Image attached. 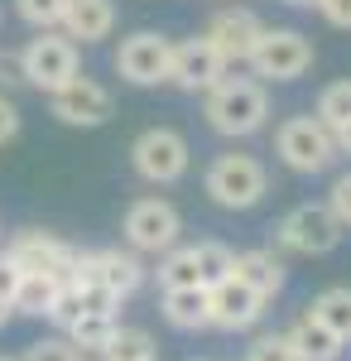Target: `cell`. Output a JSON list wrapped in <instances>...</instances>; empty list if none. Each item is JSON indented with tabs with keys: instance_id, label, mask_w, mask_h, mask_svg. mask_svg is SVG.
I'll return each instance as SVG.
<instances>
[{
	"instance_id": "1",
	"label": "cell",
	"mask_w": 351,
	"mask_h": 361,
	"mask_svg": "<svg viewBox=\"0 0 351 361\" xmlns=\"http://www.w3.org/2000/svg\"><path fill=\"white\" fill-rule=\"evenodd\" d=\"M202 97H207V102H202L207 126L226 140L255 135V130H265V121H270V97H265V87L255 82V78H221V82L207 87Z\"/></svg>"
},
{
	"instance_id": "2",
	"label": "cell",
	"mask_w": 351,
	"mask_h": 361,
	"mask_svg": "<svg viewBox=\"0 0 351 361\" xmlns=\"http://www.w3.org/2000/svg\"><path fill=\"white\" fill-rule=\"evenodd\" d=\"M202 188H207V197H212L216 207L245 212V207H255L260 197L270 193V173H265V164L255 154H216L212 164H207Z\"/></svg>"
},
{
	"instance_id": "3",
	"label": "cell",
	"mask_w": 351,
	"mask_h": 361,
	"mask_svg": "<svg viewBox=\"0 0 351 361\" xmlns=\"http://www.w3.org/2000/svg\"><path fill=\"white\" fill-rule=\"evenodd\" d=\"M78 44L58 29H39L20 49V68H25V87H39V92H58L63 82H73L82 68H78Z\"/></svg>"
},
{
	"instance_id": "4",
	"label": "cell",
	"mask_w": 351,
	"mask_h": 361,
	"mask_svg": "<svg viewBox=\"0 0 351 361\" xmlns=\"http://www.w3.org/2000/svg\"><path fill=\"white\" fill-rule=\"evenodd\" d=\"M255 68V78L265 82H298L308 68H313V39L298 34V29H265L255 39V49L245 58Z\"/></svg>"
},
{
	"instance_id": "5",
	"label": "cell",
	"mask_w": 351,
	"mask_h": 361,
	"mask_svg": "<svg viewBox=\"0 0 351 361\" xmlns=\"http://www.w3.org/2000/svg\"><path fill=\"white\" fill-rule=\"evenodd\" d=\"M274 149L279 159L294 169V173H323L337 159V145L318 116H289L279 130H274Z\"/></svg>"
},
{
	"instance_id": "6",
	"label": "cell",
	"mask_w": 351,
	"mask_h": 361,
	"mask_svg": "<svg viewBox=\"0 0 351 361\" xmlns=\"http://www.w3.org/2000/svg\"><path fill=\"white\" fill-rule=\"evenodd\" d=\"M130 164H135V173L144 178V183H178L183 173H188L192 164V149L188 140L178 135V130H168V126H149L144 135L130 145Z\"/></svg>"
},
{
	"instance_id": "7",
	"label": "cell",
	"mask_w": 351,
	"mask_h": 361,
	"mask_svg": "<svg viewBox=\"0 0 351 361\" xmlns=\"http://www.w3.org/2000/svg\"><path fill=\"white\" fill-rule=\"evenodd\" d=\"M168 63H173V39L159 34V29H135V34L121 39V49H116V73L130 87L168 82Z\"/></svg>"
},
{
	"instance_id": "8",
	"label": "cell",
	"mask_w": 351,
	"mask_h": 361,
	"mask_svg": "<svg viewBox=\"0 0 351 361\" xmlns=\"http://www.w3.org/2000/svg\"><path fill=\"white\" fill-rule=\"evenodd\" d=\"M342 231L347 226L327 212V202H303L294 212H284V222L274 226L279 246L294 250V255H327V250H337Z\"/></svg>"
},
{
	"instance_id": "9",
	"label": "cell",
	"mask_w": 351,
	"mask_h": 361,
	"mask_svg": "<svg viewBox=\"0 0 351 361\" xmlns=\"http://www.w3.org/2000/svg\"><path fill=\"white\" fill-rule=\"evenodd\" d=\"M178 236H183V217H178V207L168 197H140V202H130V212H125V241H130V250L164 255V250L178 246Z\"/></svg>"
},
{
	"instance_id": "10",
	"label": "cell",
	"mask_w": 351,
	"mask_h": 361,
	"mask_svg": "<svg viewBox=\"0 0 351 361\" xmlns=\"http://www.w3.org/2000/svg\"><path fill=\"white\" fill-rule=\"evenodd\" d=\"M49 111H54V121H63V126L97 130V126H106L111 116H116V97H111L97 78H82L78 73L73 82H63L58 92H49Z\"/></svg>"
},
{
	"instance_id": "11",
	"label": "cell",
	"mask_w": 351,
	"mask_h": 361,
	"mask_svg": "<svg viewBox=\"0 0 351 361\" xmlns=\"http://www.w3.org/2000/svg\"><path fill=\"white\" fill-rule=\"evenodd\" d=\"M68 279H92V284H106L116 299H130L144 284V260L140 250H78Z\"/></svg>"
},
{
	"instance_id": "12",
	"label": "cell",
	"mask_w": 351,
	"mask_h": 361,
	"mask_svg": "<svg viewBox=\"0 0 351 361\" xmlns=\"http://www.w3.org/2000/svg\"><path fill=\"white\" fill-rule=\"evenodd\" d=\"M260 313H265V299L241 284L236 275L216 279L212 289H207V328H221V333H245V328H255L260 323Z\"/></svg>"
},
{
	"instance_id": "13",
	"label": "cell",
	"mask_w": 351,
	"mask_h": 361,
	"mask_svg": "<svg viewBox=\"0 0 351 361\" xmlns=\"http://www.w3.org/2000/svg\"><path fill=\"white\" fill-rule=\"evenodd\" d=\"M73 255H78V250L68 246V241H58V236H49V231H20V236L5 246V260H10L20 275L68 279L73 275Z\"/></svg>"
},
{
	"instance_id": "14",
	"label": "cell",
	"mask_w": 351,
	"mask_h": 361,
	"mask_svg": "<svg viewBox=\"0 0 351 361\" xmlns=\"http://www.w3.org/2000/svg\"><path fill=\"white\" fill-rule=\"evenodd\" d=\"M226 78V58L216 54L207 39H183L173 44V63H168V82L178 92H207Z\"/></svg>"
},
{
	"instance_id": "15",
	"label": "cell",
	"mask_w": 351,
	"mask_h": 361,
	"mask_svg": "<svg viewBox=\"0 0 351 361\" xmlns=\"http://www.w3.org/2000/svg\"><path fill=\"white\" fill-rule=\"evenodd\" d=\"M260 34H265V25H260L255 10H216L202 39H207L216 54L226 58V68H231V63H245V58H250V49H255Z\"/></svg>"
},
{
	"instance_id": "16",
	"label": "cell",
	"mask_w": 351,
	"mask_h": 361,
	"mask_svg": "<svg viewBox=\"0 0 351 361\" xmlns=\"http://www.w3.org/2000/svg\"><path fill=\"white\" fill-rule=\"evenodd\" d=\"M58 29L73 44H101V39H111V29H116V0H68Z\"/></svg>"
},
{
	"instance_id": "17",
	"label": "cell",
	"mask_w": 351,
	"mask_h": 361,
	"mask_svg": "<svg viewBox=\"0 0 351 361\" xmlns=\"http://www.w3.org/2000/svg\"><path fill=\"white\" fill-rule=\"evenodd\" d=\"M284 337H289V347H294L298 361H342V352H347V342L332 333L327 323H318L313 313H303Z\"/></svg>"
},
{
	"instance_id": "18",
	"label": "cell",
	"mask_w": 351,
	"mask_h": 361,
	"mask_svg": "<svg viewBox=\"0 0 351 361\" xmlns=\"http://www.w3.org/2000/svg\"><path fill=\"white\" fill-rule=\"evenodd\" d=\"M231 275L241 279V284H250V289L270 304L274 294L284 289V260H279L274 250H241V255L231 260Z\"/></svg>"
},
{
	"instance_id": "19",
	"label": "cell",
	"mask_w": 351,
	"mask_h": 361,
	"mask_svg": "<svg viewBox=\"0 0 351 361\" xmlns=\"http://www.w3.org/2000/svg\"><path fill=\"white\" fill-rule=\"evenodd\" d=\"M63 304V279L58 275H20L10 308L25 313V318H54V308Z\"/></svg>"
},
{
	"instance_id": "20",
	"label": "cell",
	"mask_w": 351,
	"mask_h": 361,
	"mask_svg": "<svg viewBox=\"0 0 351 361\" xmlns=\"http://www.w3.org/2000/svg\"><path fill=\"white\" fill-rule=\"evenodd\" d=\"M164 323L178 328V333H197L207 328V289L192 284V289H164Z\"/></svg>"
},
{
	"instance_id": "21",
	"label": "cell",
	"mask_w": 351,
	"mask_h": 361,
	"mask_svg": "<svg viewBox=\"0 0 351 361\" xmlns=\"http://www.w3.org/2000/svg\"><path fill=\"white\" fill-rule=\"evenodd\" d=\"M116 328H121V323H116V313H78L63 333H68V342H73L78 352H97V357H101V352H106V342L116 337Z\"/></svg>"
},
{
	"instance_id": "22",
	"label": "cell",
	"mask_w": 351,
	"mask_h": 361,
	"mask_svg": "<svg viewBox=\"0 0 351 361\" xmlns=\"http://www.w3.org/2000/svg\"><path fill=\"white\" fill-rule=\"evenodd\" d=\"M308 313H313L318 323H327L342 342H351V284H332V289H323Z\"/></svg>"
},
{
	"instance_id": "23",
	"label": "cell",
	"mask_w": 351,
	"mask_h": 361,
	"mask_svg": "<svg viewBox=\"0 0 351 361\" xmlns=\"http://www.w3.org/2000/svg\"><path fill=\"white\" fill-rule=\"evenodd\" d=\"M159 289H192V284H202L197 279V260H192V246H173V250H164V260H159ZM207 289V284H202Z\"/></svg>"
},
{
	"instance_id": "24",
	"label": "cell",
	"mask_w": 351,
	"mask_h": 361,
	"mask_svg": "<svg viewBox=\"0 0 351 361\" xmlns=\"http://www.w3.org/2000/svg\"><path fill=\"white\" fill-rule=\"evenodd\" d=\"M106 361H154V337L144 328H116V337L106 342Z\"/></svg>"
},
{
	"instance_id": "25",
	"label": "cell",
	"mask_w": 351,
	"mask_h": 361,
	"mask_svg": "<svg viewBox=\"0 0 351 361\" xmlns=\"http://www.w3.org/2000/svg\"><path fill=\"white\" fill-rule=\"evenodd\" d=\"M318 121H323L327 130H337V126H347L351 121V78H342V82H327L323 97H318Z\"/></svg>"
},
{
	"instance_id": "26",
	"label": "cell",
	"mask_w": 351,
	"mask_h": 361,
	"mask_svg": "<svg viewBox=\"0 0 351 361\" xmlns=\"http://www.w3.org/2000/svg\"><path fill=\"white\" fill-rule=\"evenodd\" d=\"M192 260H197V279L212 289L216 279L231 275V260H236V255L221 246V241H197V246H192Z\"/></svg>"
},
{
	"instance_id": "27",
	"label": "cell",
	"mask_w": 351,
	"mask_h": 361,
	"mask_svg": "<svg viewBox=\"0 0 351 361\" xmlns=\"http://www.w3.org/2000/svg\"><path fill=\"white\" fill-rule=\"evenodd\" d=\"M63 5H68V0H15V15L39 34V29H58L63 25Z\"/></svg>"
},
{
	"instance_id": "28",
	"label": "cell",
	"mask_w": 351,
	"mask_h": 361,
	"mask_svg": "<svg viewBox=\"0 0 351 361\" xmlns=\"http://www.w3.org/2000/svg\"><path fill=\"white\" fill-rule=\"evenodd\" d=\"M245 361H298V357H294V347H289V337H284V333H265V337L250 342Z\"/></svg>"
},
{
	"instance_id": "29",
	"label": "cell",
	"mask_w": 351,
	"mask_h": 361,
	"mask_svg": "<svg viewBox=\"0 0 351 361\" xmlns=\"http://www.w3.org/2000/svg\"><path fill=\"white\" fill-rule=\"evenodd\" d=\"M20 361H82V352L68 337H44V342H29V352Z\"/></svg>"
},
{
	"instance_id": "30",
	"label": "cell",
	"mask_w": 351,
	"mask_h": 361,
	"mask_svg": "<svg viewBox=\"0 0 351 361\" xmlns=\"http://www.w3.org/2000/svg\"><path fill=\"white\" fill-rule=\"evenodd\" d=\"M327 212H332L342 226H351V173H342V178L332 183V193H327Z\"/></svg>"
},
{
	"instance_id": "31",
	"label": "cell",
	"mask_w": 351,
	"mask_h": 361,
	"mask_svg": "<svg viewBox=\"0 0 351 361\" xmlns=\"http://www.w3.org/2000/svg\"><path fill=\"white\" fill-rule=\"evenodd\" d=\"M20 106H15V97L10 92H0V145H10V140L20 135Z\"/></svg>"
},
{
	"instance_id": "32",
	"label": "cell",
	"mask_w": 351,
	"mask_h": 361,
	"mask_svg": "<svg viewBox=\"0 0 351 361\" xmlns=\"http://www.w3.org/2000/svg\"><path fill=\"white\" fill-rule=\"evenodd\" d=\"M25 87V68H20V49H0V92Z\"/></svg>"
},
{
	"instance_id": "33",
	"label": "cell",
	"mask_w": 351,
	"mask_h": 361,
	"mask_svg": "<svg viewBox=\"0 0 351 361\" xmlns=\"http://www.w3.org/2000/svg\"><path fill=\"white\" fill-rule=\"evenodd\" d=\"M313 5H318V15H323L327 25L351 29V0H313Z\"/></svg>"
},
{
	"instance_id": "34",
	"label": "cell",
	"mask_w": 351,
	"mask_h": 361,
	"mask_svg": "<svg viewBox=\"0 0 351 361\" xmlns=\"http://www.w3.org/2000/svg\"><path fill=\"white\" fill-rule=\"evenodd\" d=\"M15 284H20V270H15V265H10V260L0 255V299H5V304H10V294H15Z\"/></svg>"
},
{
	"instance_id": "35",
	"label": "cell",
	"mask_w": 351,
	"mask_h": 361,
	"mask_svg": "<svg viewBox=\"0 0 351 361\" xmlns=\"http://www.w3.org/2000/svg\"><path fill=\"white\" fill-rule=\"evenodd\" d=\"M332 145H337V154H351V121L332 130Z\"/></svg>"
},
{
	"instance_id": "36",
	"label": "cell",
	"mask_w": 351,
	"mask_h": 361,
	"mask_svg": "<svg viewBox=\"0 0 351 361\" xmlns=\"http://www.w3.org/2000/svg\"><path fill=\"white\" fill-rule=\"evenodd\" d=\"M10 318H15V308H10V304H5V299H0V328H5Z\"/></svg>"
},
{
	"instance_id": "37",
	"label": "cell",
	"mask_w": 351,
	"mask_h": 361,
	"mask_svg": "<svg viewBox=\"0 0 351 361\" xmlns=\"http://www.w3.org/2000/svg\"><path fill=\"white\" fill-rule=\"evenodd\" d=\"M289 5H313V0H289Z\"/></svg>"
},
{
	"instance_id": "38",
	"label": "cell",
	"mask_w": 351,
	"mask_h": 361,
	"mask_svg": "<svg viewBox=\"0 0 351 361\" xmlns=\"http://www.w3.org/2000/svg\"><path fill=\"white\" fill-rule=\"evenodd\" d=\"M0 361H20V357H0Z\"/></svg>"
}]
</instances>
